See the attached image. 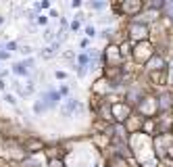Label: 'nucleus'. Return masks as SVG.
<instances>
[{
	"instance_id": "nucleus-1",
	"label": "nucleus",
	"mask_w": 173,
	"mask_h": 167,
	"mask_svg": "<svg viewBox=\"0 0 173 167\" xmlns=\"http://www.w3.org/2000/svg\"><path fill=\"white\" fill-rule=\"evenodd\" d=\"M44 100H46V105H48V107H57L58 94H57V92H46V94H44Z\"/></svg>"
},
{
	"instance_id": "nucleus-2",
	"label": "nucleus",
	"mask_w": 173,
	"mask_h": 167,
	"mask_svg": "<svg viewBox=\"0 0 173 167\" xmlns=\"http://www.w3.org/2000/svg\"><path fill=\"white\" fill-rule=\"evenodd\" d=\"M127 13H138L140 9H142V2H129V4H125L123 6Z\"/></svg>"
},
{
	"instance_id": "nucleus-3",
	"label": "nucleus",
	"mask_w": 173,
	"mask_h": 167,
	"mask_svg": "<svg viewBox=\"0 0 173 167\" xmlns=\"http://www.w3.org/2000/svg\"><path fill=\"white\" fill-rule=\"evenodd\" d=\"M42 146H44V144L40 142V140H31V142L27 144V148H29L31 153H34V148H42Z\"/></svg>"
},
{
	"instance_id": "nucleus-4",
	"label": "nucleus",
	"mask_w": 173,
	"mask_h": 167,
	"mask_svg": "<svg viewBox=\"0 0 173 167\" xmlns=\"http://www.w3.org/2000/svg\"><path fill=\"white\" fill-rule=\"evenodd\" d=\"M13 71L19 73V75H25V73H27V69H25V65H13Z\"/></svg>"
},
{
	"instance_id": "nucleus-5",
	"label": "nucleus",
	"mask_w": 173,
	"mask_h": 167,
	"mask_svg": "<svg viewBox=\"0 0 173 167\" xmlns=\"http://www.w3.org/2000/svg\"><path fill=\"white\" fill-rule=\"evenodd\" d=\"M165 11H167V15H169V17H173V2H167Z\"/></svg>"
},
{
	"instance_id": "nucleus-6",
	"label": "nucleus",
	"mask_w": 173,
	"mask_h": 167,
	"mask_svg": "<svg viewBox=\"0 0 173 167\" xmlns=\"http://www.w3.org/2000/svg\"><path fill=\"white\" fill-rule=\"evenodd\" d=\"M6 102H9V105H15V102H17V100H15V98H13V96H6Z\"/></svg>"
}]
</instances>
